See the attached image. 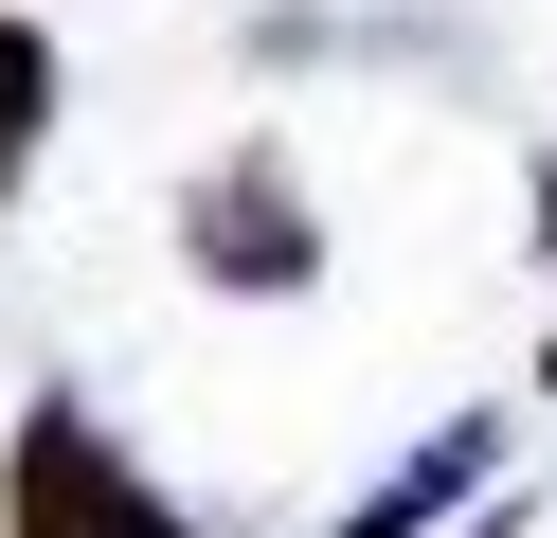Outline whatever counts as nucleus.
<instances>
[{
    "mask_svg": "<svg viewBox=\"0 0 557 538\" xmlns=\"http://www.w3.org/2000/svg\"><path fill=\"white\" fill-rule=\"evenodd\" d=\"M181 251H198V287H306V270H324V215H306L288 162H198Z\"/></svg>",
    "mask_w": 557,
    "mask_h": 538,
    "instance_id": "f03ea898",
    "label": "nucleus"
},
{
    "mask_svg": "<svg viewBox=\"0 0 557 538\" xmlns=\"http://www.w3.org/2000/svg\"><path fill=\"white\" fill-rule=\"evenodd\" d=\"M37 143H54V36H37V18H0V198L37 179Z\"/></svg>",
    "mask_w": 557,
    "mask_h": 538,
    "instance_id": "20e7f679",
    "label": "nucleus"
},
{
    "mask_svg": "<svg viewBox=\"0 0 557 538\" xmlns=\"http://www.w3.org/2000/svg\"><path fill=\"white\" fill-rule=\"evenodd\" d=\"M485 466H504V413H449V430H413V449H396V466H377V485H360V502H342V521H324V538H432V521H449V502H468V485H485Z\"/></svg>",
    "mask_w": 557,
    "mask_h": 538,
    "instance_id": "7ed1b4c3",
    "label": "nucleus"
},
{
    "mask_svg": "<svg viewBox=\"0 0 557 538\" xmlns=\"http://www.w3.org/2000/svg\"><path fill=\"white\" fill-rule=\"evenodd\" d=\"M540 377H557V341H540Z\"/></svg>",
    "mask_w": 557,
    "mask_h": 538,
    "instance_id": "423d86ee",
    "label": "nucleus"
},
{
    "mask_svg": "<svg viewBox=\"0 0 557 538\" xmlns=\"http://www.w3.org/2000/svg\"><path fill=\"white\" fill-rule=\"evenodd\" d=\"M0 521L18 538H198L181 502L126 466V430L90 413V395H37L18 413V466H0Z\"/></svg>",
    "mask_w": 557,
    "mask_h": 538,
    "instance_id": "f257e3e1",
    "label": "nucleus"
},
{
    "mask_svg": "<svg viewBox=\"0 0 557 538\" xmlns=\"http://www.w3.org/2000/svg\"><path fill=\"white\" fill-rule=\"evenodd\" d=\"M521 234H540V251H557V143H540V179H521Z\"/></svg>",
    "mask_w": 557,
    "mask_h": 538,
    "instance_id": "39448f33",
    "label": "nucleus"
}]
</instances>
